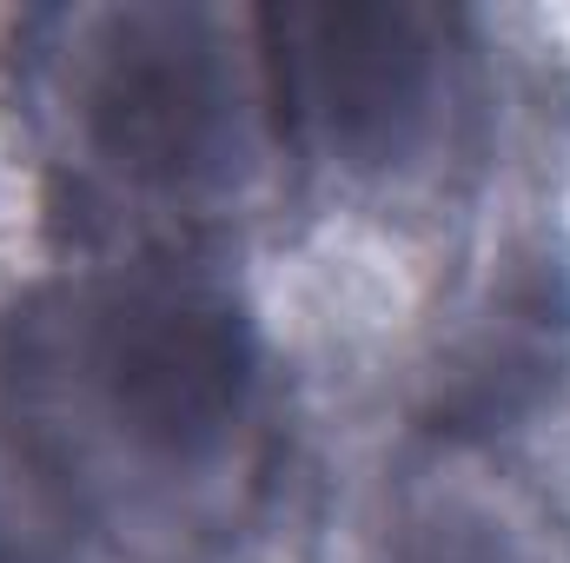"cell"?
I'll return each mask as SVG.
<instances>
[{
  "label": "cell",
  "mask_w": 570,
  "mask_h": 563,
  "mask_svg": "<svg viewBox=\"0 0 570 563\" xmlns=\"http://www.w3.org/2000/svg\"><path fill=\"white\" fill-rule=\"evenodd\" d=\"M0 437L120 563H239L285 464L273 338L213 259H67L0 312Z\"/></svg>",
  "instance_id": "6da1fadb"
},
{
  "label": "cell",
  "mask_w": 570,
  "mask_h": 563,
  "mask_svg": "<svg viewBox=\"0 0 570 563\" xmlns=\"http://www.w3.org/2000/svg\"><path fill=\"white\" fill-rule=\"evenodd\" d=\"M0 80L73 259H219L298 186L266 7H33L7 27Z\"/></svg>",
  "instance_id": "7a4b0ae2"
},
{
  "label": "cell",
  "mask_w": 570,
  "mask_h": 563,
  "mask_svg": "<svg viewBox=\"0 0 570 563\" xmlns=\"http://www.w3.org/2000/svg\"><path fill=\"white\" fill-rule=\"evenodd\" d=\"M292 166L372 213H425L484 166L498 80L478 13L438 0L266 7Z\"/></svg>",
  "instance_id": "3957f363"
},
{
  "label": "cell",
  "mask_w": 570,
  "mask_h": 563,
  "mask_svg": "<svg viewBox=\"0 0 570 563\" xmlns=\"http://www.w3.org/2000/svg\"><path fill=\"white\" fill-rule=\"evenodd\" d=\"M352 563H570V511L511 437L405 424L358 504Z\"/></svg>",
  "instance_id": "277c9868"
},
{
  "label": "cell",
  "mask_w": 570,
  "mask_h": 563,
  "mask_svg": "<svg viewBox=\"0 0 570 563\" xmlns=\"http://www.w3.org/2000/svg\"><path fill=\"white\" fill-rule=\"evenodd\" d=\"M73 524L0 437V563H73Z\"/></svg>",
  "instance_id": "5b68a950"
}]
</instances>
